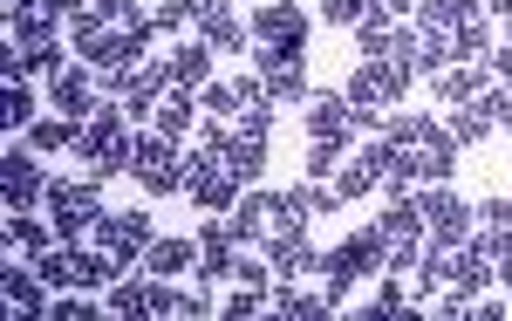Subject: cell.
I'll return each mask as SVG.
<instances>
[{
  "instance_id": "obj_1",
  "label": "cell",
  "mask_w": 512,
  "mask_h": 321,
  "mask_svg": "<svg viewBox=\"0 0 512 321\" xmlns=\"http://www.w3.org/2000/svg\"><path fill=\"white\" fill-rule=\"evenodd\" d=\"M96 178H110V171H130L137 164V137H130V110L123 103H96L89 117L76 123V144H69Z\"/></svg>"
},
{
  "instance_id": "obj_2",
  "label": "cell",
  "mask_w": 512,
  "mask_h": 321,
  "mask_svg": "<svg viewBox=\"0 0 512 321\" xmlns=\"http://www.w3.org/2000/svg\"><path fill=\"white\" fill-rule=\"evenodd\" d=\"M48 212H55V240L82 246L96 233V219H103V192H96V171L89 178H48Z\"/></svg>"
},
{
  "instance_id": "obj_3",
  "label": "cell",
  "mask_w": 512,
  "mask_h": 321,
  "mask_svg": "<svg viewBox=\"0 0 512 321\" xmlns=\"http://www.w3.org/2000/svg\"><path fill=\"white\" fill-rule=\"evenodd\" d=\"M383 260H390V246H383V233H376V226H362L355 240H342L335 253H321V274H328V301L342 308L355 281H369V274H383Z\"/></svg>"
},
{
  "instance_id": "obj_4",
  "label": "cell",
  "mask_w": 512,
  "mask_h": 321,
  "mask_svg": "<svg viewBox=\"0 0 512 321\" xmlns=\"http://www.w3.org/2000/svg\"><path fill=\"white\" fill-rule=\"evenodd\" d=\"M301 41H308V14L294 7V0H260V14H253V62L267 69V62H287V55H301Z\"/></svg>"
},
{
  "instance_id": "obj_5",
  "label": "cell",
  "mask_w": 512,
  "mask_h": 321,
  "mask_svg": "<svg viewBox=\"0 0 512 321\" xmlns=\"http://www.w3.org/2000/svg\"><path fill=\"white\" fill-rule=\"evenodd\" d=\"M185 192H192L205 212H233V205H239V178H233V164L219 158V151L198 144L192 158H185Z\"/></svg>"
},
{
  "instance_id": "obj_6",
  "label": "cell",
  "mask_w": 512,
  "mask_h": 321,
  "mask_svg": "<svg viewBox=\"0 0 512 321\" xmlns=\"http://www.w3.org/2000/svg\"><path fill=\"white\" fill-rule=\"evenodd\" d=\"M137 178H144V192L151 199H171V192H185V164H178V137H164V130H151V137H137V164H130Z\"/></svg>"
},
{
  "instance_id": "obj_7",
  "label": "cell",
  "mask_w": 512,
  "mask_h": 321,
  "mask_svg": "<svg viewBox=\"0 0 512 321\" xmlns=\"http://www.w3.org/2000/svg\"><path fill=\"white\" fill-rule=\"evenodd\" d=\"M164 89H171V69L164 62H130V69H110V96H117L130 117H144V110H158L164 103Z\"/></svg>"
},
{
  "instance_id": "obj_8",
  "label": "cell",
  "mask_w": 512,
  "mask_h": 321,
  "mask_svg": "<svg viewBox=\"0 0 512 321\" xmlns=\"http://www.w3.org/2000/svg\"><path fill=\"white\" fill-rule=\"evenodd\" d=\"M0 192H7V212H28V205H41L48 199V178H41V164H35V151H7L0 158Z\"/></svg>"
},
{
  "instance_id": "obj_9",
  "label": "cell",
  "mask_w": 512,
  "mask_h": 321,
  "mask_svg": "<svg viewBox=\"0 0 512 321\" xmlns=\"http://www.w3.org/2000/svg\"><path fill=\"white\" fill-rule=\"evenodd\" d=\"M96 246H110L117 260H144V246H151V212H103L96 219Z\"/></svg>"
},
{
  "instance_id": "obj_10",
  "label": "cell",
  "mask_w": 512,
  "mask_h": 321,
  "mask_svg": "<svg viewBox=\"0 0 512 321\" xmlns=\"http://www.w3.org/2000/svg\"><path fill=\"white\" fill-rule=\"evenodd\" d=\"M417 205H424V233H431V240H465V233H472V212H465L458 192L431 185V192H417Z\"/></svg>"
},
{
  "instance_id": "obj_11",
  "label": "cell",
  "mask_w": 512,
  "mask_h": 321,
  "mask_svg": "<svg viewBox=\"0 0 512 321\" xmlns=\"http://www.w3.org/2000/svg\"><path fill=\"white\" fill-rule=\"evenodd\" d=\"M219 158L233 164L239 185H253V178L267 171V137H260V130H246V123H233V130H226V144H219Z\"/></svg>"
},
{
  "instance_id": "obj_12",
  "label": "cell",
  "mask_w": 512,
  "mask_h": 321,
  "mask_svg": "<svg viewBox=\"0 0 512 321\" xmlns=\"http://www.w3.org/2000/svg\"><path fill=\"white\" fill-rule=\"evenodd\" d=\"M158 274H130V281H110V315H123V321H137V315H158Z\"/></svg>"
},
{
  "instance_id": "obj_13",
  "label": "cell",
  "mask_w": 512,
  "mask_h": 321,
  "mask_svg": "<svg viewBox=\"0 0 512 321\" xmlns=\"http://www.w3.org/2000/svg\"><path fill=\"white\" fill-rule=\"evenodd\" d=\"M198 41H212V55H239V48L253 41V21H239L233 7L219 0V7H212V14L198 21Z\"/></svg>"
},
{
  "instance_id": "obj_14",
  "label": "cell",
  "mask_w": 512,
  "mask_h": 321,
  "mask_svg": "<svg viewBox=\"0 0 512 321\" xmlns=\"http://www.w3.org/2000/svg\"><path fill=\"white\" fill-rule=\"evenodd\" d=\"M233 233H239V240L280 233V192H246V199L233 205Z\"/></svg>"
},
{
  "instance_id": "obj_15",
  "label": "cell",
  "mask_w": 512,
  "mask_h": 321,
  "mask_svg": "<svg viewBox=\"0 0 512 321\" xmlns=\"http://www.w3.org/2000/svg\"><path fill=\"white\" fill-rule=\"evenodd\" d=\"M267 267H274L280 281H301V274L321 267V260H315V246L301 240V226H287V233H274V246H267Z\"/></svg>"
},
{
  "instance_id": "obj_16",
  "label": "cell",
  "mask_w": 512,
  "mask_h": 321,
  "mask_svg": "<svg viewBox=\"0 0 512 321\" xmlns=\"http://www.w3.org/2000/svg\"><path fill=\"white\" fill-rule=\"evenodd\" d=\"M137 267H144V274H158V281H171V274H192V267H198V240H151Z\"/></svg>"
},
{
  "instance_id": "obj_17",
  "label": "cell",
  "mask_w": 512,
  "mask_h": 321,
  "mask_svg": "<svg viewBox=\"0 0 512 321\" xmlns=\"http://www.w3.org/2000/svg\"><path fill=\"white\" fill-rule=\"evenodd\" d=\"M164 69H171L178 89H205V76H212V41H178L164 55Z\"/></svg>"
},
{
  "instance_id": "obj_18",
  "label": "cell",
  "mask_w": 512,
  "mask_h": 321,
  "mask_svg": "<svg viewBox=\"0 0 512 321\" xmlns=\"http://www.w3.org/2000/svg\"><path fill=\"white\" fill-rule=\"evenodd\" d=\"M308 130H315V137H349V130H355L349 96H335V89H321V96H308Z\"/></svg>"
},
{
  "instance_id": "obj_19",
  "label": "cell",
  "mask_w": 512,
  "mask_h": 321,
  "mask_svg": "<svg viewBox=\"0 0 512 321\" xmlns=\"http://www.w3.org/2000/svg\"><path fill=\"white\" fill-rule=\"evenodd\" d=\"M55 110L76 117V123L96 110V82H89V69H55Z\"/></svg>"
},
{
  "instance_id": "obj_20",
  "label": "cell",
  "mask_w": 512,
  "mask_h": 321,
  "mask_svg": "<svg viewBox=\"0 0 512 321\" xmlns=\"http://www.w3.org/2000/svg\"><path fill=\"white\" fill-rule=\"evenodd\" d=\"M437 130H444V123L424 117V110H396V117H383V137H390L396 151H424Z\"/></svg>"
},
{
  "instance_id": "obj_21",
  "label": "cell",
  "mask_w": 512,
  "mask_h": 321,
  "mask_svg": "<svg viewBox=\"0 0 512 321\" xmlns=\"http://www.w3.org/2000/svg\"><path fill=\"white\" fill-rule=\"evenodd\" d=\"M260 76H267V103H308V69H301V55L267 62Z\"/></svg>"
},
{
  "instance_id": "obj_22",
  "label": "cell",
  "mask_w": 512,
  "mask_h": 321,
  "mask_svg": "<svg viewBox=\"0 0 512 321\" xmlns=\"http://www.w3.org/2000/svg\"><path fill=\"white\" fill-rule=\"evenodd\" d=\"M267 308H274V315H287V321H321V315H335V301H328V294H301L294 281L274 287V294H267Z\"/></svg>"
},
{
  "instance_id": "obj_23",
  "label": "cell",
  "mask_w": 512,
  "mask_h": 321,
  "mask_svg": "<svg viewBox=\"0 0 512 321\" xmlns=\"http://www.w3.org/2000/svg\"><path fill=\"white\" fill-rule=\"evenodd\" d=\"M7 35L21 41V48H41V41H55V14H48L41 0H28V7L7 14Z\"/></svg>"
},
{
  "instance_id": "obj_24",
  "label": "cell",
  "mask_w": 512,
  "mask_h": 321,
  "mask_svg": "<svg viewBox=\"0 0 512 321\" xmlns=\"http://www.w3.org/2000/svg\"><path fill=\"white\" fill-rule=\"evenodd\" d=\"M7 308H14V315H48V308H55V301H48V294H41V274H21V267H7Z\"/></svg>"
},
{
  "instance_id": "obj_25",
  "label": "cell",
  "mask_w": 512,
  "mask_h": 321,
  "mask_svg": "<svg viewBox=\"0 0 512 321\" xmlns=\"http://www.w3.org/2000/svg\"><path fill=\"white\" fill-rule=\"evenodd\" d=\"M355 48H362V55H390L396 48V28H390V7H383V0L355 21Z\"/></svg>"
},
{
  "instance_id": "obj_26",
  "label": "cell",
  "mask_w": 512,
  "mask_h": 321,
  "mask_svg": "<svg viewBox=\"0 0 512 321\" xmlns=\"http://www.w3.org/2000/svg\"><path fill=\"white\" fill-rule=\"evenodd\" d=\"M417 14H424V28H437V35H458L478 14V0H417Z\"/></svg>"
},
{
  "instance_id": "obj_27",
  "label": "cell",
  "mask_w": 512,
  "mask_h": 321,
  "mask_svg": "<svg viewBox=\"0 0 512 321\" xmlns=\"http://www.w3.org/2000/svg\"><path fill=\"white\" fill-rule=\"evenodd\" d=\"M417 164H424V178H431V185H444V178L458 171V137H451V130H437L431 144L417 151Z\"/></svg>"
},
{
  "instance_id": "obj_28",
  "label": "cell",
  "mask_w": 512,
  "mask_h": 321,
  "mask_svg": "<svg viewBox=\"0 0 512 321\" xmlns=\"http://www.w3.org/2000/svg\"><path fill=\"white\" fill-rule=\"evenodd\" d=\"M35 274L48 287H76V246H69V240H62V246H41V253H35Z\"/></svg>"
},
{
  "instance_id": "obj_29",
  "label": "cell",
  "mask_w": 512,
  "mask_h": 321,
  "mask_svg": "<svg viewBox=\"0 0 512 321\" xmlns=\"http://www.w3.org/2000/svg\"><path fill=\"white\" fill-rule=\"evenodd\" d=\"M478 89H485V82H478V69H472V62H458V69H444V76H437V96H444L451 110L478 103Z\"/></svg>"
},
{
  "instance_id": "obj_30",
  "label": "cell",
  "mask_w": 512,
  "mask_h": 321,
  "mask_svg": "<svg viewBox=\"0 0 512 321\" xmlns=\"http://www.w3.org/2000/svg\"><path fill=\"white\" fill-rule=\"evenodd\" d=\"M28 144H35V151H62V144H76V117H35V123H28Z\"/></svg>"
},
{
  "instance_id": "obj_31",
  "label": "cell",
  "mask_w": 512,
  "mask_h": 321,
  "mask_svg": "<svg viewBox=\"0 0 512 321\" xmlns=\"http://www.w3.org/2000/svg\"><path fill=\"white\" fill-rule=\"evenodd\" d=\"M369 185H383V178H376V164L355 151V164H342V171H335V192H342V205H349V199H362Z\"/></svg>"
},
{
  "instance_id": "obj_32",
  "label": "cell",
  "mask_w": 512,
  "mask_h": 321,
  "mask_svg": "<svg viewBox=\"0 0 512 321\" xmlns=\"http://www.w3.org/2000/svg\"><path fill=\"white\" fill-rule=\"evenodd\" d=\"M410 62H417V69H431V76H444V69H451V35L424 28V35H417V55H410Z\"/></svg>"
},
{
  "instance_id": "obj_33",
  "label": "cell",
  "mask_w": 512,
  "mask_h": 321,
  "mask_svg": "<svg viewBox=\"0 0 512 321\" xmlns=\"http://www.w3.org/2000/svg\"><path fill=\"white\" fill-rule=\"evenodd\" d=\"M451 48H458L465 62H485V55H492V28H485V14H472V21L451 35Z\"/></svg>"
},
{
  "instance_id": "obj_34",
  "label": "cell",
  "mask_w": 512,
  "mask_h": 321,
  "mask_svg": "<svg viewBox=\"0 0 512 321\" xmlns=\"http://www.w3.org/2000/svg\"><path fill=\"white\" fill-rule=\"evenodd\" d=\"M342 151H349V137H315V151H308V178H335V171H342Z\"/></svg>"
},
{
  "instance_id": "obj_35",
  "label": "cell",
  "mask_w": 512,
  "mask_h": 321,
  "mask_svg": "<svg viewBox=\"0 0 512 321\" xmlns=\"http://www.w3.org/2000/svg\"><path fill=\"white\" fill-rule=\"evenodd\" d=\"M444 130H451V137H458V144H478V137H485V130H492V117H485V110H478V103H465V110H458V117L444 123Z\"/></svg>"
},
{
  "instance_id": "obj_36",
  "label": "cell",
  "mask_w": 512,
  "mask_h": 321,
  "mask_svg": "<svg viewBox=\"0 0 512 321\" xmlns=\"http://www.w3.org/2000/svg\"><path fill=\"white\" fill-rule=\"evenodd\" d=\"M7 123H14V130L35 123V89H28L21 76H7Z\"/></svg>"
},
{
  "instance_id": "obj_37",
  "label": "cell",
  "mask_w": 512,
  "mask_h": 321,
  "mask_svg": "<svg viewBox=\"0 0 512 321\" xmlns=\"http://www.w3.org/2000/svg\"><path fill=\"white\" fill-rule=\"evenodd\" d=\"M478 110L492 117V130H512V82L506 89H478Z\"/></svg>"
},
{
  "instance_id": "obj_38",
  "label": "cell",
  "mask_w": 512,
  "mask_h": 321,
  "mask_svg": "<svg viewBox=\"0 0 512 321\" xmlns=\"http://www.w3.org/2000/svg\"><path fill=\"white\" fill-rule=\"evenodd\" d=\"M198 103H205V117H239L233 82H205V89H198Z\"/></svg>"
},
{
  "instance_id": "obj_39",
  "label": "cell",
  "mask_w": 512,
  "mask_h": 321,
  "mask_svg": "<svg viewBox=\"0 0 512 321\" xmlns=\"http://www.w3.org/2000/svg\"><path fill=\"white\" fill-rule=\"evenodd\" d=\"M7 246H28V253H41V246H48V233H41L28 212H14V219H7Z\"/></svg>"
},
{
  "instance_id": "obj_40",
  "label": "cell",
  "mask_w": 512,
  "mask_h": 321,
  "mask_svg": "<svg viewBox=\"0 0 512 321\" xmlns=\"http://www.w3.org/2000/svg\"><path fill=\"white\" fill-rule=\"evenodd\" d=\"M89 7H96L110 28H137V21H144V7H137V0H89Z\"/></svg>"
},
{
  "instance_id": "obj_41",
  "label": "cell",
  "mask_w": 512,
  "mask_h": 321,
  "mask_svg": "<svg viewBox=\"0 0 512 321\" xmlns=\"http://www.w3.org/2000/svg\"><path fill=\"white\" fill-rule=\"evenodd\" d=\"M485 246H492V281L512 287V226H506V233H492Z\"/></svg>"
},
{
  "instance_id": "obj_42",
  "label": "cell",
  "mask_w": 512,
  "mask_h": 321,
  "mask_svg": "<svg viewBox=\"0 0 512 321\" xmlns=\"http://www.w3.org/2000/svg\"><path fill=\"white\" fill-rule=\"evenodd\" d=\"M321 14H328L335 28H355V21L369 14V0H321Z\"/></svg>"
},
{
  "instance_id": "obj_43",
  "label": "cell",
  "mask_w": 512,
  "mask_h": 321,
  "mask_svg": "<svg viewBox=\"0 0 512 321\" xmlns=\"http://www.w3.org/2000/svg\"><path fill=\"white\" fill-rule=\"evenodd\" d=\"M260 308H267V301H260V287H246V281L226 294V315H233V321H239V315H260Z\"/></svg>"
},
{
  "instance_id": "obj_44",
  "label": "cell",
  "mask_w": 512,
  "mask_h": 321,
  "mask_svg": "<svg viewBox=\"0 0 512 321\" xmlns=\"http://www.w3.org/2000/svg\"><path fill=\"white\" fill-rule=\"evenodd\" d=\"M21 69H62V41H41V48H21Z\"/></svg>"
},
{
  "instance_id": "obj_45",
  "label": "cell",
  "mask_w": 512,
  "mask_h": 321,
  "mask_svg": "<svg viewBox=\"0 0 512 321\" xmlns=\"http://www.w3.org/2000/svg\"><path fill=\"white\" fill-rule=\"evenodd\" d=\"M478 219H485V233H506V226H512V199H485V205H478Z\"/></svg>"
},
{
  "instance_id": "obj_46",
  "label": "cell",
  "mask_w": 512,
  "mask_h": 321,
  "mask_svg": "<svg viewBox=\"0 0 512 321\" xmlns=\"http://www.w3.org/2000/svg\"><path fill=\"white\" fill-rule=\"evenodd\" d=\"M48 315H55V321H89V315H96V308H89V301H82V294H69V301H55V308H48Z\"/></svg>"
},
{
  "instance_id": "obj_47",
  "label": "cell",
  "mask_w": 512,
  "mask_h": 321,
  "mask_svg": "<svg viewBox=\"0 0 512 321\" xmlns=\"http://www.w3.org/2000/svg\"><path fill=\"white\" fill-rule=\"evenodd\" d=\"M465 315H472V321H506V308H499V301H472Z\"/></svg>"
},
{
  "instance_id": "obj_48",
  "label": "cell",
  "mask_w": 512,
  "mask_h": 321,
  "mask_svg": "<svg viewBox=\"0 0 512 321\" xmlns=\"http://www.w3.org/2000/svg\"><path fill=\"white\" fill-rule=\"evenodd\" d=\"M41 7H48V14H55V21H69V14H76L82 0H41Z\"/></svg>"
},
{
  "instance_id": "obj_49",
  "label": "cell",
  "mask_w": 512,
  "mask_h": 321,
  "mask_svg": "<svg viewBox=\"0 0 512 321\" xmlns=\"http://www.w3.org/2000/svg\"><path fill=\"white\" fill-rule=\"evenodd\" d=\"M492 69H499V82H512V48H499V55H492Z\"/></svg>"
},
{
  "instance_id": "obj_50",
  "label": "cell",
  "mask_w": 512,
  "mask_h": 321,
  "mask_svg": "<svg viewBox=\"0 0 512 321\" xmlns=\"http://www.w3.org/2000/svg\"><path fill=\"white\" fill-rule=\"evenodd\" d=\"M485 7H492V14H499V21H512V0H485Z\"/></svg>"
},
{
  "instance_id": "obj_51",
  "label": "cell",
  "mask_w": 512,
  "mask_h": 321,
  "mask_svg": "<svg viewBox=\"0 0 512 321\" xmlns=\"http://www.w3.org/2000/svg\"><path fill=\"white\" fill-rule=\"evenodd\" d=\"M383 7H390V14H403V7H417V0H383Z\"/></svg>"
}]
</instances>
